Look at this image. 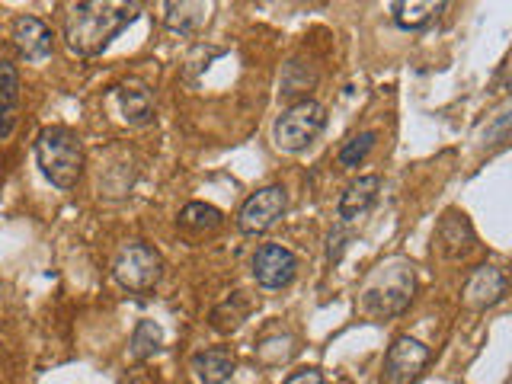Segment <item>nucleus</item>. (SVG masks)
Instances as JSON below:
<instances>
[{"instance_id": "nucleus-1", "label": "nucleus", "mask_w": 512, "mask_h": 384, "mask_svg": "<svg viewBox=\"0 0 512 384\" xmlns=\"http://www.w3.org/2000/svg\"><path fill=\"white\" fill-rule=\"evenodd\" d=\"M141 13V4H112V0H87L71 4L64 13V42L74 55L93 58L109 48L125 26H132Z\"/></svg>"}, {"instance_id": "nucleus-2", "label": "nucleus", "mask_w": 512, "mask_h": 384, "mask_svg": "<svg viewBox=\"0 0 512 384\" xmlns=\"http://www.w3.org/2000/svg\"><path fill=\"white\" fill-rule=\"evenodd\" d=\"M416 292V276L413 266L404 260H388L381 263L372 276L365 279L362 288V311L375 320H391L400 317L413 301Z\"/></svg>"}, {"instance_id": "nucleus-3", "label": "nucleus", "mask_w": 512, "mask_h": 384, "mask_svg": "<svg viewBox=\"0 0 512 384\" xmlns=\"http://www.w3.org/2000/svg\"><path fill=\"white\" fill-rule=\"evenodd\" d=\"M36 160L42 167V176L58 189H74L80 173H84V148H80V138L71 128H42L36 138Z\"/></svg>"}, {"instance_id": "nucleus-4", "label": "nucleus", "mask_w": 512, "mask_h": 384, "mask_svg": "<svg viewBox=\"0 0 512 384\" xmlns=\"http://www.w3.org/2000/svg\"><path fill=\"white\" fill-rule=\"evenodd\" d=\"M324 125H327V109L317 100H301L295 106H288L276 119V125H272V141H276V148L298 154L304 148H311L320 138Z\"/></svg>"}, {"instance_id": "nucleus-5", "label": "nucleus", "mask_w": 512, "mask_h": 384, "mask_svg": "<svg viewBox=\"0 0 512 384\" xmlns=\"http://www.w3.org/2000/svg\"><path fill=\"white\" fill-rule=\"evenodd\" d=\"M112 276L125 288V292L144 295L157 288V282L164 279V256H160L151 244L144 240H132L116 253V263H112Z\"/></svg>"}, {"instance_id": "nucleus-6", "label": "nucleus", "mask_w": 512, "mask_h": 384, "mask_svg": "<svg viewBox=\"0 0 512 384\" xmlns=\"http://www.w3.org/2000/svg\"><path fill=\"white\" fill-rule=\"evenodd\" d=\"M285 205H288V196L282 186H266L260 192H253V196L240 205L237 212V228L240 234H266L272 224H276L282 215H285Z\"/></svg>"}, {"instance_id": "nucleus-7", "label": "nucleus", "mask_w": 512, "mask_h": 384, "mask_svg": "<svg viewBox=\"0 0 512 384\" xmlns=\"http://www.w3.org/2000/svg\"><path fill=\"white\" fill-rule=\"evenodd\" d=\"M250 272L260 288H266V292H279V288L292 285L295 272H298V256L282 244H263L253 253Z\"/></svg>"}, {"instance_id": "nucleus-8", "label": "nucleus", "mask_w": 512, "mask_h": 384, "mask_svg": "<svg viewBox=\"0 0 512 384\" xmlns=\"http://www.w3.org/2000/svg\"><path fill=\"white\" fill-rule=\"evenodd\" d=\"M429 365V346L413 336H397L384 356V381L388 384H416Z\"/></svg>"}, {"instance_id": "nucleus-9", "label": "nucleus", "mask_w": 512, "mask_h": 384, "mask_svg": "<svg viewBox=\"0 0 512 384\" xmlns=\"http://www.w3.org/2000/svg\"><path fill=\"white\" fill-rule=\"evenodd\" d=\"M10 39H13L16 52H20V58H26V61H45L55 52L52 29H48L39 16H26V13L16 16L13 29H10Z\"/></svg>"}, {"instance_id": "nucleus-10", "label": "nucleus", "mask_w": 512, "mask_h": 384, "mask_svg": "<svg viewBox=\"0 0 512 384\" xmlns=\"http://www.w3.org/2000/svg\"><path fill=\"white\" fill-rule=\"evenodd\" d=\"M506 272L500 266H477L471 272L468 285H464V304H468L471 311H487V308H496L503 298H506Z\"/></svg>"}, {"instance_id": "nucleus-11", "label": "nucleus", "mask_w": 512, "mask_h": 384, "mask_svg": "<svg viewBox=\"0 0 512 384\" xmlns=\"http://www.w3.org/2000/svg\"><path fill=\"white\" fill-rule=\"evenodd\" d=\"M432 244L445 256V260H458V256H468L474 247V228L464 212H445L436 234H432Z\"/></svg>"}, {"instance_id": "nucleus-12", "label": "nucleus", "mask_w": 512, "mask_h": 384, "mask_svg": "<svg viewBox=\"0 0 512 384\" xmlns=\"http://www.w3.org/2000/svg\"><path fill=\"white\" fill-rule=\"evenodd\" d=\"M445 7V0H397L391 4V20L407 32H420L436 23Z\"/></svg>"}, {"instance_id": "nucleus-13", "label": "nucleus", "mask_w": 512, "mask_h": 384, "mask_svg": "<svg viewBox=\"0 0 512 384\" xmlns=\"http://www.w3.org/2000/svg\"><path fill=\"white\" fill-rule=\"evenodd\" d=\"M378 192H381V176H375V173L359 176L356 183L346 186V192L340 196V205H336V212H340L343 221H356L378 202Z\"/></svg>"}, {"instance_id": "nucleus-14", "label": "nucleus", "mask_w": 512, "mask_h": 384, "mask_svg": "<svg viewBox=\"0 0 512 384\" xmlns=\"http://www.w3.org/2000/svg\"><path fill=\"white\" fill-rule=\"evenodd\" d=\"M192 372H196L199 384H224L234 375V352L228 346H212L192 356Z\"/></svg>"}, {"instance_id": "nucleus-15", "label": "nucleus", "mask_w": 512, "mask_h": 384, "mask_svg": "<svg viewBox=\"0 0 512 384\" xmlns=\"http://www.w3.org/2000/svg\"><path fill=\"white\" fill-rule=\"evenodd\" d=\"M20 112V71L10 61H0V138H7Z\"/></svg>"}, {"instance_id": "nucleus-16", "label": "nucleus", "mask_w": 512, "mask_h": 384, "mask_svg": "<svg viewBox=\"0 0 512 384\" xmlns=\"http://www.w3.org/2000/svg\"><path fill=\"white\" fill-rule=\"evenodd\" d=\"M164 10H167V16H164L167 29L170 32H180V36H196V32L208 20V7L205 4H192V0H183V4L170 0Z\"/></svg>"}, {"instance_id": "nucleus-17", "label": "nucleus", "mask_w": 512, "mask_h": 384, "mask_svg": "<svg viewBox=\"0 0 512 384\" xmlns=\"http://www.w3.org/2000/svg\"><path fill=\"white\" fill-rule=\"evenodd\" d=\"M250 298L244 292H234L231 298H224L218 308L212 311V330L215 333H234L244 327V320L250 317Z\"/></svg>"}, {"instance_id": "nucleus-18", "label": "nucleus", "mask_w": 512, "mask_h": 384, "mask_svg": "<svg viewBox=\"0 0 512 384\" xmlns=\"http://www.w3.org/2000/svg\"><path fill=\"white\" fill-rule=\"evenodd\" d=\"M119 106L128 125H148L154 122V96L148 87H122Z\"/></svg>"}, {"instance_id": "nucleus-19", "label": "nucleus", "mask_w": 512, "mask_h": 384, "mask_svg": "<svg viewBox=\"0 0 512 384\" xmlns=\"http://www.w3.org/2000/svg\"><path fill=\"white\" fill-rule=\"evenodd\" d=\"M176 221H180V228H186V231H215L221 224V212L215 205L189 202V205H183V212Z\"/></svg>"}, {"instance_id": "nucleus-20", "label": "nucleus", "mask_w": 512, "mask_h": 384, "mask_svg": "<svg viewBox=\"0 0 512 384\" xmlns=\"http://www.w3.org/2000/svg\"><path fill=\"white\" fill-rule=\"evenodd\" d=\"M160 343H164V330H160L154 320H138V327L132 333V346L128 349H132V359L144 362L160 349Z\"/></svg>"}, {"instance_id": "nucleus-21", "label": "nucleus", "mask_w": 512, "mask_h": 384, "mask_svg": "<svg viewBox=\"0 0 512 384\" xmlns=\"http://www.w3.org/2000/svg\"><path fill=\"white\" fill-rule=\"evenodd\" d=\"M375 141H378V132H359V135H352L343 144V148H340V167H359L362 160L372 154Z\"/></svg>"}, {"instance_id": "nucleus-22", "label": "nucleus", "mask_w": 512, "mask_h": 384, "mask_svg": "<svg viewBox=\"0 0 512 384\" xmlns=\"http://www.w3.org/2000/svg\"><path fill=\"white\" fill-rule=\"evenodd\" d=\"M285 384H327V381H324V375L317 372V368H304V372L288 375Z\"/></svg>"}]
</instances>
